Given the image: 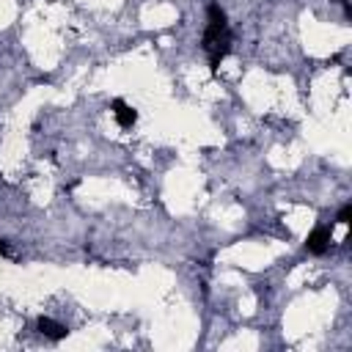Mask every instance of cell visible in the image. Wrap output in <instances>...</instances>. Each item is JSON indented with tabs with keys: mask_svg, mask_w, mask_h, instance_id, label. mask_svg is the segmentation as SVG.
Here are the masks:
<instances>
[{
	"mask_svg": "<svg viewBox=\"0 0 352 352\" xmlns=\"http://www.w3.org/2000/svg\"><path fill=\"white\" fill-rule=\"evenodd\" d=\"M0 256H11V248H8L6 239H0Z\"/></svg>",
	"mask_w": 352,
	"mask_h": 352,
	"instance_id": "6",
	"label": "cell"
},
{
	"mask_svg": "<svg viewBox=\"0 0 352 352\" xmlns=\"http://www.w3.org/2000/svg\"><path fill=\"white\" fill-rule=\"evenodd\" d=\"M349 217H352V204H344V206L338 209V214H336V223L346 226V223H349Z\"/></svg>",
	"mask_w": 352,
	"mask_h": 352,
	"instance_id": "5",
	"label": "cell"
},
{
	"mask_svg": "<svg viewBox=\"0 0 352 352\" xmlns=\"http://www.w3.org/2000/svg\"><path fill=\"white\" fill-rule=\"evenodd\" d=\"M330 242H333V223L330 226H316L305 236V250L311 256H324L330 250Z\"/></svg>",
	"mask_w": 352,
	"mask_h": 352,
	"instance_id": "2",
	"label": "cell"
},
{
	"mask_svg": "<svg viewBox=\"0 0 352 352\" xmlns=\"http://www.w3.org/2000/svg\"><path fill=\"white\" fill-rule=\"evenodd\" d=\"M110 110H113V118H116V124H118L121 129H132V126H135V121H138V110H135L129 102H124V99H113V102H110Z\"/></svg>",
	"mask_w": 352,
	"mask_h": 352,
	"instance_id": "3",
	"label": "cell"
},
{
	"mask_svg": "<svg viewBox=\"0 0 352 352\" xmlns=\"http://www.w3.org/2000/svg\"><path fill=\"white\" fill-rule=\"evenodd\" d=\"M36 330H38L47 341H63V338L69 336V327H66L63 322L50 319V316H38V319H36Z\"/></svg>",
	"mask_w": 352,
	"mask_h": 352,
	"instance_id": "4",
	"label": "cell"
},
{
	"mask_svg": "<svg viewBox=\"0 0 352 352\" xmlns=\"http://www.w3.org/2000/svg\"><path fill=\"white\" fill-rule=\"evenodd\" d=\"M201 47L209 58V69L217 72V66L228 58L231 52V28H228V16L220 8V3L209 0L206 3V28L201 36Z\"/></svg>",
	"mask_w": 352,
	"mask_h": 352,
	"instance_id": "1",
	"label": "cell"
}]
</instances>
